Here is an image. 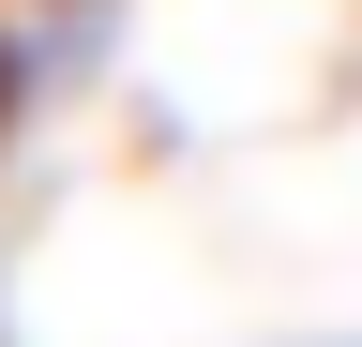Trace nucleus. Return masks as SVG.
<instances>
[]
</instances>
